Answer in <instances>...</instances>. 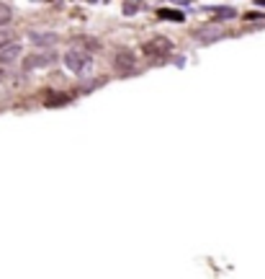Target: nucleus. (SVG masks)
<instances>
[{"label": "nucleus", "instance_id": "f257e3e1", "mask_svg": "<svg viewBox=\"0 0 265 279\" xmlns=\"http://www.w3.org/2000/svg\"><path fill=\"white\" fill-rule=\"evenodd\" d=\"M65 67L75 75H85V73H90V67H93V55L85 52L83 47H70L65 52Z\"/></svg>", "mask_w": 265, "mask_h": 279}, {"label": "nucleus", "instance_id": "f03ea898", "mask_svg": "<svg viewBox=\"0 0 265 279\" xmlns=\"http://www.w3.org/2000/svg\"><path fill=\"white\" fill-rule=\"evenodd\" d=\"M142 52H144V57H150V60H162L172 52V42L165 37H152L142 44Z\"/></svg>", "mask_w": 265, "mask_h": 279}, {"label": "nucleus", "instance_id": "7ed1b4c3", "mask_svg": "<svg viewBox=\"0 0 265 279\" xmlns=\"http://www.w3.org/2000/svg\"><path fill=\"white\" fill-rule=\"evenodd\" d=\"M114 70L118 75H132L134 70H136V57H134V52L129 49H118L116 55H114Z\"/></svg>", "mask_w": 265, "mask_h": 279}, {"label": "nucleus", "instance_id": "20e7f679", "mask_svg": "<svg viewBox=\"0 0 265 279\" xmlns=\"http://www.w3.org/2000/svg\"><path fill=\"white\" fill-rule=\"evenodd\" d=\"M57 62V55L54 52H39V55H31L23 60V70H39V67H49Z\"/></svg>", "mask_w": 265, "mask_h": 279}, {"label": "nucleus", "instance_id": "39448f33", "mask_svg": "<svg viewBox=\"0 0 265 279\" xmlns=\"http://www.w3.org/2000/svg\"><path fill=\"white\" fill-rule=\"evenodd\" d=\"M224 34L219 26H201V29H196V39L198 42H216V39H222Z\"/></svg>", "mask_w": 265, "mask_h": 279}, {"label": "nucleus", "instance_id": "423d86ee", "mask_svg": "<svg viewBox=\"0 0 265 279\" xmlns=\"http://www.w3.org/2000/svg\"><path fill=\"white\" fill-rule=\"evenodd\" d=\"M18 57H21V44H11V47L0 49V65H11Z\"/></svg>", "mask_w": 265, "mask_h": 279}, {"label": "nucleus", "instance_id": "0eeeda50", "mask_svg": "<svg viewBox=\"0 0 265 279\" xmlns=\"http://www.w3.org/2000/svg\"><path fill=\"white\" fill-rule=\"evenodd\" d=\"M70 104V96L67 93H44V106H65Z\"/></svg>", "mask_w": 265, "mask_h": 279}, {"label": "nucleus", "instance_id": "6e6552de", "mask_svg": "<svg viewBox=\"0 0 265 279\" xmlns=\"http://www.w3.org/2000/svg\"><path fill=\"white\" fill-rule=\"evenodd\" d=\"M54 34H47V31H31V42L39 44V47H47V44H54Z\"/></svg>", "mask_w": 265, "mask_h": 279}, {"label": "nucleus", "instance_id": "1a4fd4ad", "mask_svg": "<svg viewBox=\"0 0 265 279\" xmlns=\"http://www.w3.org/2000/svg\"><path fill=\"white\" fill-rule=\"evenodd\" d=\"M157 16H160V19H165V21H183V13L180 11H170V8H160Z\"/></svg>", "mask_w": 265, "mask_h": 279}, {"label": "nucleus", "instance_id": "9d476101", "mask_svg": "<svg viewBox=\"0 0 265 279\" xmlns=\"http://www.w3.org/2000/svg\"><path fill=\"white\" fill-rule=\"evenodd\" d=\"M13 19V11H11V5H5V3H0V29L3 26H8Z\"/></svg>", "mask_w": 265, "mask_h": 279}, {"label": "nucleus", "instance_id": "9b49d317", "mask_svg": "<svg viewBox=\"0 0 265 279\" xmlns=\"http://www.w3.org/2000/svg\"><path fill=\"white\" fill-rule=\"evenodd\" d=\"M13 39H16V37H13L11 31H0V49H5V47H11V44H16Z\"/></svg>", "mask_w": 265, "mask_h": 279}, {"label": "nucleus", "instance_id": "f8f14e48", "mask_svg": "<svg viewBox=\"0 0 265 279\" xmlns=\"http://www.w3.org/2000/svg\"><path fill=\"white\" fill-rule=\"evenodd\" d=\"M216 16H219V19H222V21H229V19H234V8H216Z\"/></svg>", "mask_w": 265, "mask_h": 279}, {"label": "nucleus", "instance_id": "ddd939ff", "mask_svg": "<svg viewBox=\"0 0 265 279\" xmlns=\"http://www.w3.org/2000/svg\"><path fill=\"white\" fill-rule=\"evenodd\" d=\"M136 11H139V5H134V3H126L124 5V13H136Z\"/></svg>", "mask_w": 265, "mask_h": 279}]
</instances>
